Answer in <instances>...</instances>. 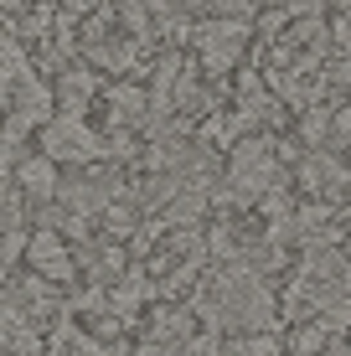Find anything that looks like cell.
Wrapping results in <instances>:
<instances>
[{
	"label": "cell",
	"mask_w": 351,
	"mask_h": 356,
	"mask_svg": "<svg viewBox=\"0 0 351 356\" xmlns=\"http://www.w3.org/2000/svg\"><path fill=\"white\" fill-rule=\"evenodd\" d=\"M197 315L207 321V330H274L279 325V300L253 264H222L202 279Z\"/></svg>",
	"instance_id": "cell-1"
},
{
	"label": "cell",
	"mask_w": 351,
	"mask_h": 356,
	"mask_svg": "<svg viewBox=\"0 0 351 356\" xmlns=\"http://www.w3.org/2000/svg\"><path fill=\"white\" fill-rule=\"evenodd\" d=\"M284 315L289 321H320V325H346L351 321V259L336 253L331 243L325 248H310L300 259L295 279L284 289Z\"/></svg>",
	"instance_id": "cell-2"
},
{
	"label": "cell",
	"mask_w": 351,
	"mask_h": 356,
	"mask_svg": "<svg viewBox=\"0 0 351 356\" xmlns=\"http://www.w3.org/2000/svg\"><path fill=\"white\" fill-rule=\"evenodd\" d=\"M269 191H279V155L269 140H243L227 161L222 202H259Z\"/></svg>",
	"instance_id": "cell-3"
},
{
	"label": "cell",
	"mask_w": 351,
	"mask_h": 356,
	"mask_svg": "<svg viewBox=\"0 0 351 356\" xmlns=\"http://www.w3.org/2000/svg\"><path fill=\"white\" fill-rule=\"evenodd\" d=\"M186 36H191V47H197V57H202L207 72H233L238 57H243V47H248V21L207 16L202 26H186Z\"/></svg>",
	"instance_id": "cell-4"
},
{
	"label": "cell",
	"mask_w": 351,
	"mask_h": 356,
	"mask_svg": "<svg viewBox=\"0 0 351 356\" xmlns=\"http://www.w3.org/2000/svg\"><path fill=\"white\" fill-rule=\"evenodd\" d=\"M36 134H42V155L72 161V165H88V161H99V155L108 150L104 134H93L88 124H83V114H67V108H57Z\"/></svg>",
	"instance_id": "cell-5"
},
{
	"label": "cell",
	"mask_w": 351,
	"mask_h": 356,
	"mask_svg": "<svg viewBox=\"0 0 351 356\" xmlns=\"http://www.w3.org/2000/svg\"><path fill=\"white\" fill-rule=\"evenodd\" d=\"M26 264H31V274L52 279V284H72V279H78V259L67 253V243L57 238L52 227H47V232H31V243H26Z\"/></svg>",
	"instance_id": "cell-6"
},
{
	"label": "cell",
	"mask_w": 351,
	"mask_h": 356,
	"mask_svg": "<svg viewBox=\"0 0 351 356\" xmlns=\"http://www.w3.org/2000/svg\"><path fill=\"white\" fill-rule=\"evenodd\" d=\"M10 176H16V186L26 191L31 202L63 196V176H57V161H52V155H21V161L10 165Z\"/></svg>",
	"instance_id": "cell-7"
},
{
	"label": "cell",
	"mask_w": 351,
	"mask_h": 356,
	"mask_svg": "<svg viewBox=\"0 0 351 356\" xmlns=\"http://www.w3.org/2000/svg\"><path fill=\"white\" fill-rule=\"evenodd\" d=\"M300 186H305L310 196H341L351 186V170L336 161V155L316 150V155H305V165H300Z\"/></svg>",
	"instance_id": "cell-8"
},
{
	"label": "cell",
	"mask_w": 351,
	"mask_h": 356,
	"mask_svg": "<svg viewBox=\"0 0 351 356\" xmlns=\"http://www.w3.org/2000/svg\"><path fill=\"white\" fill-rule=\"evenodd\" d=\"M145 6H150L165 26H176V21H186V16H243L248 0H145Z\"/></svg>",
	"instance_id": "cell-9"
},
{
	"label": "cell",
	"mask_w": 351,
	"mask_h": 356,
	"mask_svg": "<svg viewBox=\"0 0 351 356\" xmlns=\"http://www.w3.org/2000/svg\"><path fill=\"white\" fill-rule=\"evenodd\" d=\"M6 356H47L42 330L16 300H6Z\"/></svg>",
	"instance_id": "cell-10"
},
{
	"label": "cell",
	"mask_w": 351,
	"mask_h": 356,
	"mask_svg": "<svg viewBox=\"0 0 351 356\" xmlns=\"http://www.w3.org/2000/svg\"><path fill=\"white\" fill-rule=\"evenodd\" d=\"M93 93H99V78H93V72H83V67L63 72V83H57V104H63L67 114H83Z\"/></svg>",
	"instance_id": "cell-11"
},
{
	"label": "cell",
	"mask_w": 351,
	"mask_h": 356,
	"mask_svg": "<svg viewBox=\"0 0 351 356\" xmlns=\"http://www.w3.org/2000/svg\"><path fill=\"white\" fill-rule=\"evenodd\" d=\"M108 104H114V124H145V114H150V98L140 88H129V83L108 88Z\"/></svg>",
	"instance_id": "cell-12"
},
{
	"label": "cell",
	"mask_w": 351,
	"mask_h": 356,
	"mask_svg": "<svg viewBox=\"0 0 351 356\" xmlns=\"http://www.w3.org/2000/svg\"><path fill=\"white\" fill-rule=\"evenodd\" d=\"M222 356H279V336L274 330H238L233 341H222Z\"/></svg>",
	"instance_id": "cell-13"
},
{
	"label": "cell",
	"mask_w": 351,
	"mask_h": 356,
	"mask_svg": "<svg viewBox=\"0 0 351 356\" xmlns=\"http://www.w3.org/2000/svg\"><path fill=\"white\" fill-rule=\"evenodd\" d=\"M325 129H336V119H331V108H305V119H300V134H305V145H325Z\"/></svg>",
	"instance_id": "cell-14"
},
{
	"label": "cell",
	"mask_w": 351,
	"mask_h": 356,
	"mask_svg": "<svg viewBox=\"0 0 351 356\" xmlns=\"http://www.w3.org/2000/svg\"><path fill=\"white\" fill-rule=\"evenodd\" d=\"M67 16H88V10H99V0H63Z\"/></svg>",
	"instance_id": "cell-15"
},
{
	"label": "cell",
	"mask_w": 351,
	"mask_h": 356,
	"mask_svg": "<svg viewBox=\"0 0 351 356\" xmlns=\"http://www.w3.org/2000/svg\"><path fill=\"white\" fill-rule=\"evenodd\" d=\"M320 356H351V336H341V341H336V336H331V346H325Z\"/></svg>",
	"instance_id": "cell-16"
},
{
	"label": "cell",
	"mask_w": 351,
	"mask_h": 356,
	"mask_svg": "<svg viewBox=\"0 0 351 356\" xmlns=\"http://www.w3.org/2000/svg\"><path fill=\"white\" fill-rule=\"evenodd\" d=\"M140 356H150V351H145V346H140Z\"/></svg>",
	"instance_id": "cell-17"
}]
</instances>
